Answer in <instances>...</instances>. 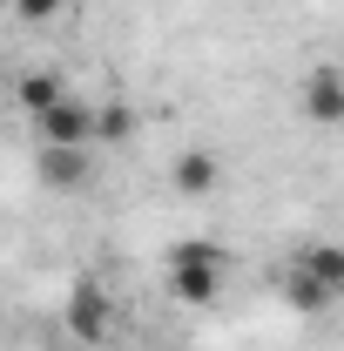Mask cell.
<instances>
[{
  "label": "cell",
  "instance_id": "5",
  "mask_svg": "<svg viewBox=\"0 0 344 351\" xmlns=\"http://www.w3.org/2000/svg\"><path fill=\"white\" fill-rule=\"evenodd\" d=\"M169 189L189 196V203L216 196V189H223V156H216V149H182V156L169 162Z\"/></svg>",
  "mask_w": 344,
  "mask_h": 351
},
{
  "label": "cell",
  "instance_id": "6",
  "mask_svg": "<svg viewBox=\"0 0 344 351\" xmlns=\"http://www.w3.org/2000/svg\"><path fill=\"white\" fill-rule=\"evenodd\" d=\"M34 169H41L47 189L75 196V189H88V176H95V149H54V142H41L34 149Z\"/></svg>",
  "mask_w": 344,
  "mask_h": 351
},
{
  "label": "cell",
  "instance_id": "4",
  "mask_svg": "<svg viewBox=\"0 0 344 351\" xmlns=\"http://www.w3.org/2000/svg\"><path fill=\"white\" fill-rule=\"evenodd\" d=\"M34 135L54 142V149H95V108H88L82 95H68V101H54L41 122H34Z\"/></svg>",
  "mask_w": 344,
  "mask_h": 351
},
{
  "label": "cell",
  "instance_id": "3",
  "mask_svg": "<svg viewBox=\"0 0 344 351\" xmlns=\"http://www.w3.org/2000/svg\"><path fill=\"white\" fill-rule=\"evenodd\" d=\"M297 108H304V122H317V129H344V68H338V61L304 68Z\"/></svg>",
  "mask_w": 344,
  "mask_h": 351
},
{
  "label": "cell",
  "instance_id": "8",
  "mask_svg": "<svg viewBox=\"0 0 344 351\" xmlns=\"http://www.w3.org/2000/svg\"><path fill=\"white\" fill-rule=\"evenodd\" d=\"M297 270H304V277H317L331 298H344V243H304V250H297Z\"/></svg>",
  "mask_w": 344,
  "mask_h": 351
},
{
  "label": "cell",
  "instance_id": "11",
  "mask_svg": "<svg viewBox=\"0 0 344 351\" xmlns=\"http://www.w3.org/2000/svg\"><path fill=\"white\" fill-rule=\"evenodd\" d=\"M14 7V21H27V27H47V21H61L75 0H7Z\"/></svg>",
  "mask_w": 344,
  "mask_h": 351
},
{
  "label": "cell",
  "instance_id": "9",
  "mask_svg": "<svg viewBox=\"0 0 344 351\" xmlns=\"http://www.w3.org/2000/svg\"><path fill=\"white\" fill-rule=\"evenodd\" d=\"M277 291H284V304H291V311H304V317H317V311H331V304H338V298H331L317 277H304L297 263L284 270V284H277Z\"/></svg>",
  "mask_w": 344,
  "mask_h": 351
},
{
  "label": "cell",
  "instance_id": "2",
  "mask_svg": "<svg viewBox=\"0 0 344 351\" xmlns=\"http://www.w3.org/2000/svg\"><path fill=\"white\" fill-rule=\"evenodd\" d=\"M61 331H68L75 345H101V338L115 331V304H108V284H101V277H75V284H68Z\"/></svg>",
  "mask_w": 344,
  "mask_h": 351
},
{
  "label": "cell",
  "instance_id": "10",
  "mask_svg": "<svg viewBox=\"0 0 344 351\" xmlns=\"http://www.w3.org/2000/svg\"><path fill=\"white\" fill-rule=\"evenodd\" d=\"M135 129H142V115H135L129 101H101V108H95V142L115 149V142H129Z\"/></svg>",
  "mask_w": 344,
  "mask_h": 351
},
{
  "label": "cell",
  "instance_id": "7",
  "mask_svg": "<svg viewBox=\"0 0 344 351\" xmlns=\"http://www.w3.org/2000/svg\"><path fill=\"white\" fill-rule=\"evenodd\" d=\"M14 101H21L27 122H41L54 101H68V75H61V68H27V75L14 82Z\"/></svg>",
  "mask_w": 344,
  "mask_h": 351
},
{
  "label": "cell",
  "instance_id": "1",
  "mask_svg": "<svg viewBox=\"0 0 344 351\" xmlns=\"http://www.w3.org/2000/svg\"><path fill=\"white\" fill-rule=\"evenodd\" d=\"M223 284H230V250H223V243H210V237L169 243V257H162V291H169L175 304L210 311L216 298H223Z\"/></svg>",
  "mask_w": 344,
  "mask_h": 351
}]
</instances>
